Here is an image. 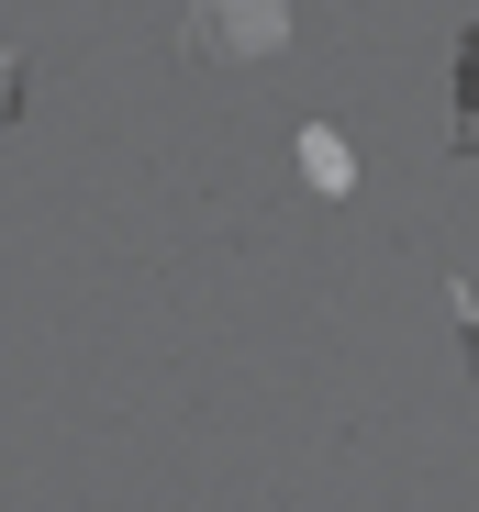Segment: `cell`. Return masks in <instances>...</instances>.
Wrapping results in <instances>:
<instances>
[{"label":"cell","mask_w":479,"mask_h":512,"mask_svg":"<svg viewBox=\"0 0 479 512\" xmlns=\"http://www.w3.org/2000/svg\"><path fill=\"white\" fill-rule=\"evenodd\" d=\"M301 179L324 190V201H346V190H357V145H346L335 123H301Z\"/></svg>","instance_id":"7a4b0ae2"},{"label":"cell","mask_w":479,"mask_h":512,"mask_svg":"<svg viewBox=\"0 0 479 512\" xmlns=\"http://www.w3.org/2000/svg\"><path fill=\"white\" fill-rule=\"evenodd\" d=\"M201 67H257L290 45V0H190V34H179Z\"/></svg>","instance_id":"6da1fadb"},{"label":"cell","mask_w":479,"mask_h":512,"mask_svg":"<svg viewBox=\"0 0 479 512\" xmlns=\"http://www.w3.org/2000/svg\"><path fill=\"white\" fill-rule=\"evenodd\" d=\"M23 101H34V78H23V56H0V123H23Z\"/></svg>","instance_id":"3957f363"}]
</instances>
